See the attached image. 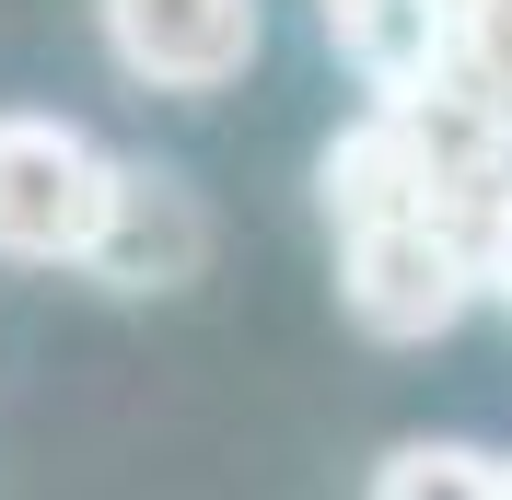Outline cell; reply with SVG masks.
<instances>
[{
  "label": "cell",
  "mask_w": 512,
  "mask_h": 500,
  "mask_svg": "<svg viewBox=\"0 0 512 500\" xmlns=\"http://www.w3.org/2000/svg\"><path fill=\"white\" fill-rule=\"evenodd\" d=\"M198 268H210V210L187 198V175L128 163L117 175V221H105V245H94V280H117V291H187Z\"/></svg>",
  "instance_id": "cell-4"
},
{
  "label": "cell",
  "mask_w": 512,
  "mask_h": 500,
  "mask_svg": "<svg viewBox=\"0 0 512 500\" xmlns=\"http://www.w3.org/2000/svg\"><path fill=\"white\" fill-rule=\"evenodd\" d=\"M373 500H512V454H478V442H396L373 466Z\"/></svg>",
  "instance_id": "cell-6"
},
{
  "label": "cell",
  "mask_w": 512,
  "mask_h": 500,
  "mask_svg": "<svg viewBox=\"0 0 512 500\" xmlns=\"http://www.w3.org/2000/svg\"><path fill=\"white\" fill-rule=\"evenodd\" d=\"M443 12H454V0H315L326 47H338V59H350L361 82H373V94L443 59Z\"/></svg>",
  "instance_id": "cell-5"
},
{
  "label": "cell",
  "mask_w": 512,
  "mask_h": 500,
  "mask_svg": "<svg viewBox=\"0 0 512 500\" xmlns=\"http://www.w3.org/2000/svg\"><path fill=\"white\" fill-rule=\"evenodd\" d=\"M489 303H501V314H512V210H501V221H489Z\"/></svg>",
  "instance_id": "cell-7"
},
{
  "label": "cell",
  "mask_w": 512,
  "mask_h": 500,
  "mask_svg": "<svg viewBox=\"0 0 512 500\" xmlns=\"http://www.w3.org/2000/svg\"><path fill=\"white\" fill-rule=\"evenodd\" d=\"M117 175L82 117L47 105H0V256L12 268H94L105 221H117Z\"/></svg>",
  "instance_id": "cell-2"
},
{
  "label": "cell",
  "mask_w": 512,
  "mask_h": 500,
  "mask_svg": "<svg viewBox=\"0 0 512 500\" xmlns=\"http://www.w3.org/2000/svg\"><path fill=\"white\" fill-rule=\"evenodd\" d=\"M105 59L140 82V94H222L256 70V0H94Z\"/></svg>",
  "instance_id": "cell-3"
},
{
  "label": "cell",
  "mask_w": 512,
  "mask_h": 500,
  "mask_svg": "<svg viewBox=\"0 0 512 500\" xmlns=\"http://www.w3.org/2000/svg\"><path fill=\"white\" fill-rule=\"evenodd\" d=\"M326 233H338V303L384 349H419L443 326H466V303H489V245L443 198H373Z\"/></svg>",
  "instance_id": "cell-1"
}]
</instances>
